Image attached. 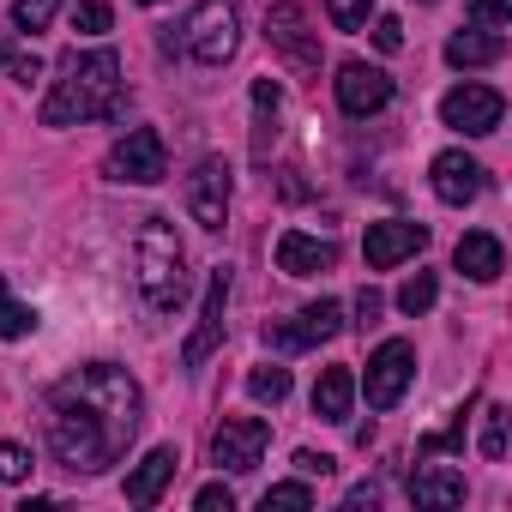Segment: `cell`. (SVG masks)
Here are the masks:
<instances>
[{"mask_svg": "<svg viewBox=\"0 0 512 512\" xmlns=\"http://www.w3.org/2000/svg\"><path fill=\"white\" fill-rule=\"evenodd\" d=\"M380 314H386V296H380V290H362V296H356V326L368 332V326H380Z\"/></svg>", "mask_w": 512, "mask_h": 512, "instance_id": "e575fe53", "label": "cell"}, {"mask_svg": "<svg viewBox=\"0 0 512 512\" xmlns=\"http://www.w3.org/2000/svg\"><path fill=\"white\" fill-rule=\"evenodd\" d=\"M266 446H272V422H260V416H223L217 434H211V464L247 476V470H260Z\"/></svg>", "mask_w": 512, "mask_h": 512, "instance_id": "ba28073f", "label": "cell"}, {"mask_svg": "<svg viewBox=\"0 0 512 512\" xmlns=\"http://www.w3.org/2000/svg\"><path fill=\"white\" fill-rule=\"evenodd\" d=\"M428 181H434L440 205H470V199L488 187V169H482L470 151H440V157L428 163Z\"/></svg>", "mask_w": 512, "mask_h": 512, "instance_id": "9a60e30c", "label": "cell"}, {"mask_svg": "<svg viewBox=\"0 0 512 512\" xmlns=\"http://www.w3.org/2000/svg\"><path fill=\"white\" fill-rule=\"evenodd\" d=\"M350 512H362V506H380V488H350V500H344Z\"/></svg>", "mask_w": 512, "mask_h": 512, "instance_id": "74e56055", "label": "cell"}, {"mask_svg": "<svg viewBox=\"0 0 512 512\" xmlns=\"http://www.w3.org/2000/svg\"><path fill=\"white\" fill-rule=\"evenodd\" d=\"M247 398H253V404H284V398H290V368H278V362L253 368V374H247Z\"/></svg>", "mask_w": 512, "mask_h": 512, "instance_id": "cb8c5ba5", "label": "cell"}, {"mask_svg": "<svg viewBox=\"0 0 512 512\" xmlns=\"http://www.w3.org/2000/svg\"><path fill=\"white\" fill-rule=\"evenodd\" d=\"M181 199H187V217L199 229H223L229 223V199H235V169L223 157H199L187 187H181Z\"/></svg>", "mask_w": 512, "mask_h": 512, "instance_id": "52a82bcc", "label": "cell"}, {"mask_svg": "<svg viewBox=\"0 0 512 512\" xmlns=\"http://www.w3.org/2000/svg\"><path fill=\"white\" fill-rule=\"evenodd\" d=\"M278 115H284V91L278 79H253V157H272V139H278Z\"/></svg>", "mask_w": 512, "mask_h": 512, "instance_id": "44dd1931", "label": "cell"}, {"mask_svg": "<svg viewBox=\"0 0 512 512\" xmlns=\"http://www.w3.org/2000/svg\"><path fill=\"white\" fill-rule=\"evenodd\" d=\"M332 266H338V241H320V235H302V229L278 235V272L284 278H314V272H332Z\"/></svg>", "mask_w": 512, "mask_h": 512, "instance_id": "2e32d148", "label": "cell"}, {"mask_svg": "<svg viewBox=\"0 0 512 512\" xmlns=\"http://www.w3.org/2000/svg\"><path fill=\"white\" fill-rule=\"evenodd\" d=\"M350 404H356V374L344 362L320 368V380H314V416L320 422H350Z\"/></svg>", "mask_w": 512, "mask_h": 512, "instance_id": "d6986e66", "label": "cell"}, {"mask_svg": "<svg viewBox=\"0 0 512 512\" xmlns=\"http://www.w3.org/2000/svg\"><path fill=\"white\" fill-rule=\"evenodd\" d=\"M368 13H374V0H326V19H332L338 31H362Z\"/></svg>", "mask_w": 512, "mask_h": 512, "instance_id": "83f0119b", "label": "cell"}, {"mask_svg": "<svg viewBox=\"0 0 512 512\" xmlns=\"http://www.w3.org/2000/svg\"><path fill=\"white\" fill-rule=\"evenodd\" d=\"M296 470H302V476H332V470H338V458H326V452H308V446H302V452H296Z\"/></svg>", "mask_w": 512, "mask_h": 512, "instance_id": "d590c367", "label": "cell"}, {"mask_svg": "<svg viewBox=\"0 0 512 512\" xmlns=\"http://www.w3.org/2000/svg\"><path fill=\"white\" fill-rule=\"evenodd\" d=\"M7 73H13L19 85H31V79H43V61H37V55H19V61H13Z\"/></svg>", "mask_w": 512, "mask_h": 512, "instance_id": "8d00e7d4", "label": "cell"}, {"mask_svg": "<svg viewBox=\"0 0 512 512\" xmlns=\"http://www.w3.org/2000/svg\"><path fill=\"white\" fill-rule=\"evenodd\" d=\"M193 506H199V512H235V494H229V482H205V488L193 494Z\"/></svg>", "mask_w": 512, "mask_h": 512, "instance_id": "d6a6232c", "label": "cell"}, {"mask_svg": "<svg viewBox=\"0 0 512 512\" xmlns=\"http://www.w3.org/2000/svg\"><path fill=\"white\" fill-rule=\"evenodd\" d=\"M0 482H31V452L0 440Z\"/></svg>", "mask_w": 512, "mask_h": 512, "instance_id": "4dcf8cb0", "label": "cell"}, {"mask_svg": "<svg viewBox=\"0 0 512 512\" xmlns=\"http://www.w3.org/2000/svg\"><path fill=\"white\" fill-rule=\"evenodd\" d=\"M139 7H163V0H139Z\"/></svg>", "mask_w": 512, "mask_h": 512, "instance_id": "ab89813d", "label": "cell"}, {"mask_svg": "<svg viewBox=\"0 0 512 512\" xmlns=\"http://www.w3.org/2000/svg\"><path fill=\"white\" fill-rule=\"evenodd\" d=\"M175 470H181V452H175V446H151V452L127 470V500H133V506H157Z\"/></svg>", "mask_w": 512, "mask_h": 512, "instance_id": "e0dca14e", "label": "cell"}, {"mask_svg": "<svg viewBox=\"0 0 512 512\" xmlns=\"http://www.w3.org/2000/svg\"><path fill=\"white\" fill-rule=\"evenodd\" d=\"M422 247H428V223H410V217L368 223V241H362V253H368V266H374V272L404 266L410 253H422Z\"/></svg>", "mask_w": 512, "mask_h": 512, "instance_id": "7c38bea8", "label": "cell"}, {"mask_svg": "<svg viewBox=\"0 0 512 512\" xmlns=\"http://www.w3.org/2000/svg\"><path fill=\"white\" fill-rule=\"evenodd\" d=\"M181 43L199 67H229L235 49H241V13H235V0H199V7L187 13L181 25Z\"/></svg>", "mask_w": 512, "mask_h": 512, "instance_id": "277c9868", "label": "cell"}, {"mask_svg": "<svg viewBox=\"0 0 512 512\" xmlns=\"http://www.w3.org/2000/svg\"><path fill=\"white\" fill-rule=\"evenodd\" d=\"M452 266H458L470 284H494V278L506 272V247H500L488 229H470V235H458V247H452Z\"/></svg>", "mask_w": 512, "mask_h": 512, "instance_id": "ac0fdd59", "label": "cell"}, {"mask_svg": "<svg viewBox=\"0 0 512 512\" xmlns=\"http://www.w3.org/2000/svg\"><path fill=\"white\" fill-rule=\"evenodd\" d=\"M410 500L428 506V512H440V506H464V476L446 470V464H422V470L410 476Z\"/></svg>", "mask_w": 512, "mask_h": 512, "instance_id": "ffe728a7", "label": "cell"}, {"mask_svg": "<svg viewBox=\"0 0 512 512\" xmlns=\"http://www.w3.org/2000/svg\"><path fill=\"white\" fill-rule=\"evenodd\" d=\"M145 422V392L127 368L91 362L49 386V452L73 476H103Z\"/></svg>", "mask_w": 512, "mask_h": 512, "instance_id": "6da1fadb", "label": "cell"}, {"mask_svg": "<svg viewBox=\"0 0 512 512\" xmlns=\"http://www.w3.org/2000/svg\"><path fill=\"white\" fill-rule=\"evenodd\" d=\"M55 13H61V0H13V31L19 37H37V31L55 25Z\"/></svg>", "mask_w": 512, "mask_h": 512, "instance_id": "d4e9b609", "label": "cell"}, {"mask_svg": "<svg viewBox=\"0 0 512 512\" xmlns=\"http://www.w3.org/2000/svg\"><path fill=\"white\" fill-rule=\"evenodd\" d=\"M500 55H506V43L494 31H452L446 37V61L452 67H494Z\"/></svg>", "mask_w": 512, "mask_h": 512, "instance_id": "7402d4cb", "label": "cell"}, {"mask_svg": "<svg viewBox=\"0 0 512 512\" xmlns=\"http://www.w3.org/2000/svg\"><path fill=\"white\" fill-rule=\"evenodd\" d=\"M103 175H109V181H121V187H157V181L169 175L163 133H157V127H127V139H115V145H109Z\"/></svg>", "mask_w": 512, "mask_h": 512, "instance_id": "5b68a950", "label": "cell"}, {"mask_svg": "<svg viewBox=\"0 0 512 512\" xmlns=\"http://www.w3.org/2000/svg\"><path fill=\"white\" fill-rule=\"evenodd\" d=\"M464 13L476 19V31H500L512 19V0H464Z\"/></svg>", "mask_w": 512, "mask_h": 512, "instance_id": "f546056e", "label": "cell"}, {"mask_svg": "<svg viewBox=\"0 0 512 512\" xmlns=\"http://www.w3.org/2000/svg\"><path fill=\"white\" fill-rule=\"evenodd\" d=\"M109 25H115V13L103 7V0H79V7H73V31L79 37H103Z\"/></svg>", "mask_w": 512, "mask_h": 512, "instance_id": "4316f807", "label": "cell"}, {"mask_svg": "<svg viewBox=\"0 0 512 512\" xmlns=\"http://www.w3.org/2000/svg\"><path fill=\"white\" fill-rule=\"evenodd\" d=\"M260 506H266V512H272V506H290V512H302V506H314V488H308V482H272Z\"/></svg>", "mask_w": 512, "mask_h": 512, "instance_id": "f1b7e54d", "label": "cell"}, {"mask_svg": "<svg viewBox=\"0 0 512 512\" xmlns=\"http://www.w3.org/2000/svg\"><path fill=\"white\" fill-rule=\"evenodd\" d=\"M416 380V350L404 338H386L374 356H368V374H362V392H368V410H392Z\"/></svg>", "mask_w": 512, "mask_h": 512, "instance_id": "9c48e42d", "label": "cell"}, {"mask_svg": "<svg viewBox=\"0 0 512 512\" xmlns=\"http://www.w3.org/2000/svg\"><path fill=\"white\" fill-rule=\"evenodd\" d=\"M266 43H272L302 79L320 73V31H314V19H308L302 0H278V7H266Z\"/></svg>", "mask_w": 512, "mask_h": 512, "instance_id": "8992f818", "label": "cell"}, {"mask_svg": "<svg viewBox=\"0 0 512 512\" xmlns=\"http://www.w3.org/2000/svg\"><path fill=\"white\" fill-rule=\"evenodd\" d=\"M115 115H121V55L73 49L61 61V79L43 97V127H79V121H115Z\"/></svg>", "mask_w": 512, "mask_h": 512, "instance_id": "7a4b0ae2", "label": "cell"}, {"mask_svg": "<svg viewBox=\"0 0 512 512\" xmlns=\"http://www.w3.org/2000/svg\"><path fill=\"white\" fill-rule=\"evenodd\" d=\"M332 85H338V109H344L350 121H368V115H380V109L392 103V79H386L380 67H368V61H344Z\"/></svg>", "mask_w": 512, "mask_h": 512, "instance_id": "8fae6325", "label": "cell"}, {"mask_svg": "<svg viewBox=\"0 0 512 512\" xmlns=\"http://www.w3.org/2000/svg\"><path fill=\"white\" fill-rule=\"evenodd\" d=\"M434 296H440V284H434V272H416V278H410V284L398 290V308H404V314L416 320V314H428V308H434Z\"/></svg>", "mask_w": 512, "mask_h": 512, "instance_id": "484cf974", "label": "cell"}, {"mask_svg": "<svg viewBox=\"0 0 512 512\" xmlns=\"http://www.w3.org/2000/svg\"><path fill=\"white\" fill-rule=\"evenodd\" d=\"M374 49H386V55H398V49H404V25H398L392 13H380V19H374Z\"/></svg>", "mask_w": 512, "mask_h": 512, "instance_id": "836d02e7", "label": "cell"}, {"mask_svg": "<svg viewBox=\"0 0 512 512\" xmlns=\"http://www.w3.org/2000/svg\"><path fill=\"white\" fill-rule=\"evenodd\" d=\"M422 7H428V0H422Z\"/></svg>", "mask_w": 512, "mask_h": 512, "instance_id": "60d3db41", "label": "cell"}, {"mask_svg": "<svg viewBox=\"0 0 512 512\" xmlns=\"http://www.w3.org/2000/svg\"><path fill=\"white\" fill-rule=\"evenodd\" d=\"M13 61H19V55H13V43H7V37H0V67H13Z\"/></svg>", "mask_w": 512, "mask_h": 512, "instance_id": "f35d334b", "label": "cell"}, {"mask_svg": "<svg viewBox=\"0 0 512 512\" xmlns=\"http://www.w3.org/2000/svg\"><path fill=\"white\" fill-rule=\"evenodd\" d=\"M338 332H344V302H308L296 314V326H266V344L272 350H314Z\"/></svg>", "mask_w": 512, "mask_h": 512, "instance_id": "4fadbf2b", "label": "cell"}, {"mask_svg": "<svg viewBox=\"0 0 512 512\" xmlns=\"http://www.w3.org/2000/svg\"><path fill=\"white\" fill-rule=\"evenodd\" d=\"M482 458H506V410L500 404L482 416Z\"/></svg>", "mask_w": 512, "mask_h": 512, "instance_id": "1f68e13d", "label": "cell"}, {"mask_svg": "<svg viewBox=\"0 0 512 512\" xmlns=\"http://www.w3.org/2000/svg\"><path fill=\"white\" fill-rule=\"evenodd\" d=\"M31 332H37V308H25V302L13 296V284L0 278V338L13 344V338H31Z\"/></svg>", "mask_w": 512, "mask_h": 512, "instance_id": "603a6c76", "label": "cell"}, {"mask_svg": "<svg viewBox=\"0 0 512 512\" xmlns=\"http://www.w3.org/2000/svg\"><path fill=\"white\" fill-rule=\"evenodd\" d=\"M223 302H229V266H217V272L205 278L199 326H193V338H187V350H181V362H187V368H205V356L223 344Z\"/></svg>", "mask_w": 512, "mask_h": 512, "instance_id": "5bb4252c", "label": "cell"}, {"mask_svg": "<svg viewBox=\"0 0 512 512\" xmlns=\"http://www.w3.org/2000/svg\"><path fill=\"white\" fill-rule=\"evenodd\" d=\"M500 115H506V103H500V91H488V85H452V91L440 97V121H446V127H458L464 139L494 133V127H500Z\"/></svg>", "mask_w": 512, "mask_h": 512, "instance_id": "30bf717a", "label": "cell"}, {"mask_svg": "<svg viewBox=\"0 0 512 512\" xmlns=\"http://www.w3.org/2000/svg\"><path fill=\"white\" fill-rule=\"evenodd\" d=\"M133 260H139V296L151 302V314H175L187 296V253L169 217H145L139 241H133Z\"/></svg>", "mask_w": 512, "mask_h": 512, "instance_id": "3957f363", "label": "cell"}]
</instances>
